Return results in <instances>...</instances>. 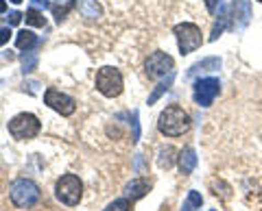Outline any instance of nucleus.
Here are the masks:
<instances>
[{"mask_svg":"<svg viewBox=\"0 0 262 211\" xmlns=\"http://www.w3.org/2000/svg\"><path fill=\"white\" fill-rule=\"evenodd\" d=\"M158 128H160V133L166 137H182L184 133L190 131V116H188L179 104H168V107L160 113Z\"/></svg>","mask_w":262,"mask_h":211,"instance_id":"nucleus-1","label":"nucleus"},{"mask_svg":"<svg viewBox=\"0 0 262 211\" xmlns=\"http://www.w3.org/2000/svg\"><path fill=\"white\" fill-rule=\"evenodd\" d=\"M44 102L48 104L51 109H55L57 113H61V116H72L77 109V102L72 96L68 94H63L59 92V89H46V94H44Z\"/></svg>","mask_w":262,"mask_h":211,"instance_id":"nucleus-9","label":"nucleus"},{"mask_svg":"<svg viewBox=\"0 0 262 211\" xmlns=\"http://www.w3.org/2000/svg\"><path fill=\"white\" fill-rule=\"evenodd\" d=\"M103 211H131V202H129V198H118V200L110 202Z\"/></svg>","mask_w":262,"mask_h":211,"instance_id":"nucleus-20","label":"nucleus"},{"mask_svg":"<svg viewBox=\"0 0 262 211\" xmlns=\"http://www.w3.org/2000/svg\"><path fill=\"white\" fill-rule=\"evenodd\" d=\"M212 211H214V209H212Z\"/></svg>","mask_w":262,"mask_h":211,"instance_id":"nucleus-33","label":"nucleus"},{"mask_svg":"<svg viewBox=\"0 0 262 211\" xmlns=\"http://www.w3.org/2000/svg\"><path fill=\"white\" fill-rule=\"evenodd\" d=\"M219 66H221V59H216V57H210V59H206V61L194 63V66H192L190 70H188V76H194L196 72L208 70V68H212V70H219Z\"/></svg>","mask_w":262,"mask_h":211,"instance_id":"nucleus-14","label":"nucleus"},{"mask_svg":"<svg viewBox=\"0 0 262 211\" xmlns=\"http://www.w3.org/2000/svg\"><path fill=\"white\" fill-rule=\"evenodd\" d=\"M96 89L107 98H114L122 92V74L116 68H101L96 72Z\"/></svg>","mask_w":262,"mask_h":211,"instance_id":"nucleus-6","label":"nucleus"},{"mask_svg":"<svg viewBox=\"0 0 262 211\" xmlns=\"http://www.w3.org/2000/svg\"><path fill=\"white\" fill-rule=\"evenodd\" d=\"M55 194L63 205L75 207L81 200V194H83V183L79 181L77 174H63L55 185Z\"/></svg>","mask_w":262,"mask_h":211,"instance_id":"nucleus-4","label":"nucleus"},{"mask_svg":"<svg viewBox=\"0 0 262 211\" xmlns=\"http://www.w3.org/2000/svg\"><path fill=\"white\" fill-rule=\"evenodd\" d=\"M175 150L173 148H170V146H166V148H162L160 150V157H158V166L160 168H170V166H173V161H175Z\"/></svg>","mask_w":262,"mask_h":211,"instance_id":"nucleus-16","label":"nucleus"},{"mask_svg":"<svg viewBox=\"0 0 262 211\" xmlns=\"http://www.w3.org/2000/svg\"><path fill=\"white\" fill-rule=\"evenodd\" d=\"M11 200L15 207L20 209H29L33 207L35 202L39 200V196H42V192H39V188L33 181H29V178H18V181L11 183Z\"/></svg>","mask_w":262,"mask_h":211,"instance_id":"nucleus-2","label":"nucleus"},{"mask_svg":"<svg viewBox=\"0 0 262 211\" xmlns=\"http://www.w3.org/2000/svg\"><path fill=\"white\" fill-rule=\"evenodd\" d=\"M221 92V81L214 76H206V78H196L194 87H192V98L199 107H210L214 98Z\"/></svg>","mask_w":262,"mask_h":211,"instance_id":"nucleus-5","label":"nucleus"},{"mask_svg":"<svg viewBox=\"0 0 262 211\" xmlns=\"http://www.w3.org/2000/svg\"><path fill=\"white\" fill-rule=\"evenodd\" d=\"M24 20H27V24H31V27H46V18L35 9H29L27 15H24Z\"/></svg>","mask_w":262,"mask_h":211,"instance_id":"nucleus-17","label":"nucleus"},{"mask_svg":"<svg viewBox=\"0 0 262 211\" xmlns=\"http://www.w3.org/2000/svg\"><path fill=\"white\" fill-rule=\"evenodd\" d=\"M77 5V0H70L66 7H53V13H55V18H57V22H61V20H66V15H68V11L72 9V7Z\"/></svg>","mask_w":262,"mask_h":211,"instance_id":"nucleus-21","label":"nucleus"},{"mask_svg":"<svg viewBox=\"0 0 262 211\" xmlns=\"http://www.w3.org/2000/svg\"><path fill=\"white\" fill-rule=\"evenodd\" d=\"M173 57L166 55V52H153L149 59H146L144 63V70H146V76L153 78V81H158V78H164V76H168V74H173Z\"/></svg>","mask_w":262,"mask_h":211,"instance_id":"nucleus-8","label":"nucleus"},{"mask_svg":"<svg viewBox=\"0 0 262 211\" xmlns=\"http://www.w3.org/2000/svg\"><path fill=\"white\" fill-rule=\"evenodd\" d=\"M229 24V13H227V9L225 7H221V20L214 24V29H212V35H210V42H214L216 37H221V33L225 31V27Z\"/></svg>","mask_w":262,"mask_h":211,"instance_id":"nucleus-15","label":"nucleus"},{"mask_svg":"<svg viewBox=\"0 0 262 211\" xmlns=\"http://www.w3.org/2000/svg\"><path fill=\"white\" fill-rule=\"evenodd\" d=\"M11 37V29H0V46H5Z\"/></svg>","mask_w":262,"mask_h":211,"instance_id":"nucleus-27","label":"nucleus"},{"mask_svg":"<svg viewBox=\"0 0 262 211\" xmlns=\"http://www.w3.org/2000/svg\"><path fill=\"white\" fill-rule=\"evenodd\" d=\"M206 3V7H208V11L214 15V13H219L221 11V7H223V0H203Z\"/></svg>","mask_w":262,"mask_h":211,"instance_id":"nucleus-24","label":"nucleus"},{"mask_svg":"<svg viewBox=\"0 0 262 211\" xmlns=\"http://www.w3.org/2000/svg\"><path fill=\"white\" fill-rule=\"evenodd\" d=\"M177 166L182 170V174H192V170L196 168V152L192 148H184L177 157Z\"/></svg>","mask_w":262,"mask_h":211,"instance_id":"nucleus-12","label":"nucleus"},{"mask_svg":"<svg viewBox=\"0 0 262 211\" xmlns=\"http://www.w3.org/2000/svg\"><path fill=\"white\" fill-rule=\"evenodd\" d=\"M232 9H234V15L238 18V27L245 29L251 18V0H234Z\"/></svg>","mask_w":262,"mask_h":211,"instance_id":"nucleus-11","label":"nucleus"},{"mask_svg":"<svg viewBox=\"0 0 262 211\" xmlns=\"http://www.w3.org/2000/svg\"><path fill=\"white\" fill-rule=\"evenodd\" d=\"M81 13L85 18H96V15H101V7L96 5V0H85L83 7H81Z\"/></svg>","mask_w":262,"mask_h":211,"instance_id":"nucleus-18","label":"nucleus"},{"mask_svg":"<svg viewBox=\"0 0 262 211\" xmlns=\"http://www.w3.org/2000/svg\"><path fill=\"white\" fill-rule=\"evenodd\" d=\"M258 3H262V0H258Z\"/></svg>","mask_w":262,"mask_h":211,"instance_id":"nucleus-32","label":"nucleus"},{"mask_svg":"<svg viewBox=\"0 0 262 211\" xmlns=\"http://www.w3.org/2000/svg\"><path fill=\"white\" fill-rule=\"evenodd\" d=\"M173 33L177 37V46H179V52L182 55H190L194 52L196 48L203 44V37H201V29L192 22H182L173 29Z\"/></svg>","mask_w":262,"mask_h":211,"instance_id":"nucleus-3","label":"nucleus"},{"mask_svg":"<svg viewBox=\"0 0 262 211\" xmlns=\"http://www.w3.org/2000/svg\"><path fill=\"white\" fill-rule=\"evenodd\" d=\"M20 20H22V13H20V11H11V13H9V18H7L9 27H15V24H20Z\"/></svg>","mask_w":262,"mask_h":211,"instance_id":"nucleus-26","label":"nucleus"},{"mask_svg":"<svg viewBox=\"0 0 262 211\" xmlns=\"http://www.w3.org/2000/svg\"><path fill=\"white\" fill-rule=\"evenodd\" d=\"M31 5H33V9H35V7H42V9H46L48 0H31Z\"/></svg>","mask_w":262,"mask_h":211,"instance_id":"nucleus-28","label":"nucleus"},{"mask_svg":"<svg viewBox=\"0 0 262 211\" xmlns=\"http://www.w3.org/2000/svg\"><path fill=\"white\" fill-rule=\"evenodd\" d=\"M35 63H37V57L33 55V52L24 55V57H22V68H24V74H27V72H33V68H35Z\"/></svg>","mask_w":262,"mask_h":211,"instance_id":"nucleus-22","label":"nucleus"},{"mask_svg":"<svg viewBox=\"0 0 262 211\" xmlns=\"http://www.w3.org/2000/svg\"><path fill=\"white\" fill-rule=\"evenodd\" d=\"M35 44H37V37H35V33H31V31H20L18 37H15V46H18L20 50H31Z\"/></svg>","mask_w":262,"mask_h":211,"instance_id":"nucleus-13","label":"nucleus"},{"mask_svg":"<svg viewBox=\"0 0 262 211\" xmlns=\"http://www.w3.org/2000/svg\"><path fill=\"white\" fill-rule=\"evenodd\" d=\"M7 11V3H5V0H0V13H5Z\"/></svg>","mask_w":262,"mask_h":211,"instance_id":"nucleus-30","label":"nucleus"},{"mask_svg":"<svg viewBox=\"0 0 262 211\" xmlns=\"http://www.w3.org/2000/svg\"><path fill=\"white\" fill-rule=\"evenodd\" d=\"M170 83H173V74H168V76H166V81H162V83H160L158 87H155V92L149 96V104H153L155 100H158L160 96H162V94H164V92H166V89L170 87Z\"/></svg>","mask_w":262,"mask_h":211,"instance_id":"nucleus-19","label":"nucleus"},{"mask_svg":"<svg viewBox=\"0 0 262 211\" xmlns=\"http://www.w3.org/2000/svg\"><path fill=\"white\" fill-rule=\"evenodd\" d=\"M11 3H13V5H20V3H22V0H11Z\"/></svg>","mask_w":262,"mask_h":211,"instance_id":"nucleus-31","label":"nucleus"},{"mask_svg":"<svg viewBox=\"0 0 262 211\" xmlns=\"http://www.w3.org/2000/svg\"><path fill=\"white\" fill-rule=\"evenodd\" d=\"M39 120L33 113H20L9 122V133L15 140H33L39 133Z\"/></svg>","mask_w":262,"mask_h":211,"instance_id":"nucleus-7","label":"nucleus"},{"mask_svg":"<svg viewBox=\"0 0 262 211\" xmlns=\"http://www.w3.org/2000/svg\"><path fill=\"white\" fill-rule=\"evenodd\" d=\"M131 124H134V142L140 140V124H138V111H134V120H131Z\"/></svg>","mask_w":262,"mask_h":211,"instance_id":"nucleus-25","label":"nucleus"},{"mask_svg":"<svg viewBox=\"0 0 262 211\" xmlns=\"http://www.w3.org/2000/svg\"><path fill=\"white\" fill-rule=\"evenodd\" d=\"M182 211H199V209H196V207H192L190 202L186 200V202H184V207H182Z\"/></svg>","mask_w":262,"mask_h":211,"instance_id":"nucleus-29","label":"nucleus"},{"mask_svg":"<svg viewBox=\"0 0 262 211\" xmlns=\"http://www.w3.org/2000/svg\"><path fill=\"white\" fill-rule=\"evenodd\" d=\"M188 202H190L192 207H196V209H201V205H203V198H201V194L199 192H188V198H186Z\"/></svg>","mask_w":262,"mask_h":211,"instance_id":"nucleus-23","label":"nucleus"},{"mask_svg":"<svg viewBox=\"0 0 262 211\" xmlns=\"http://www.w3.org/2000/svg\"><path fill=\"white\" fill-rule=\"evenodd\" d=\"M151 190V183H149V178H134L131 183H127V188H125V196L131 198V200H138V198H142L146 192Z\"/></svg>","mask_w":262,"mask_h":211,"instance_id":"nucleus-10","label":"nucleus"}]
</instances>
